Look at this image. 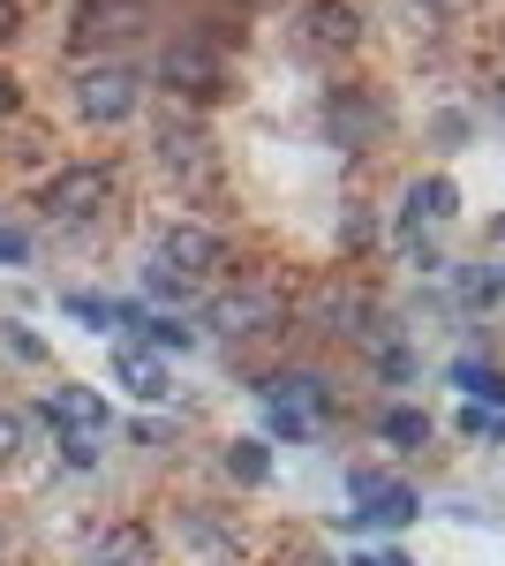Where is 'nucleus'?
<instances>
[{
  "mask_svg": "<svg viewBox=\"0 0 505 566\" xmlns=\"http://www.w3.org/2000/svg\"><path fill=\"white\" fill-rule=\"evenodd\" d=\"M0 264H31V242L15 227H0Z\"/></svg>",
  "mask_w": 505,
  "mask_h": 566,
  "instance_id": "b1692460",
  "label": "nucleus"
},
{
  "mask_svg": "<svg viewBox=\"0 0 505 566\" xmlns=\"http://www.w3.org/2000/svg\"><path fill=\"white\" fill-rule=\"evenodd\" d=\"M144 280H151V295H167V303H181V295H189V280H181L173 264H151Z\"/></svg>",
  "mask_w": 505,
  "mask_h": 566,
  "instance_id": "412c9836",
  "label": "nucleus"
},
{
  "mask_svg": "<svg viewBox=\"0 0 505 566\" xmlns=\"http://www.w3.org/2000/svg\"><path fill=\"white\" fill-rule=\"evenodd\" d=\"M8 348L23 355V363H39V355H45V348H39V340H31V333H23V325H8Z\"/></svg>",
  "mask_w": 505,
  "mask_h": 566,
  "instance_id": "393cba45",
  "label": "nucleus"
},
{
  "mask_svg": "<svg viewBox=\"0 0 505 566\" xmlns=\"http://www.w3.org/2000/svg\"><path fill=\"white\" fill-rule=\"evenodd\" d=\"M159 84H167L173 98H211V91L227 84V53L211 39H173L167 53H159Z\"/></svg>",
  "mask_w": 505,
  "mask_h": 566,
  "instance_id": "f03ea898",
  "label": "nucleus"
},
{
  "mask_svg": "<svg viewBox=\"0 0 505 566\" xmlns=\"http://www.w3.org/2000/svg\"><path fill=\"white\" fill-rule=\"evenodd\" d=\"M227 476H234V483H264V476H272L264 438H234V446H227Z\"/></svg>",
  "mask_w": 505,
  "mask_h": 566,
  "instance_id": "dca6fc26",
  "label": "nucleus"
},
{
  "mask_svg": "<svg viewBox=\"0 0 505 566\" xmlns=\"http://www.w3.org/2000/svg\"><path fill=\"white\" fill-rule=\"evenodd\" d=\"M422 8H445V0H422Z\"/></svg>",
  "mask_w": 505,
  "mask_h": 566,
  "instance_id": "c756f323",
  "label": "nucleus"
},
{
  "mask_svg": "<svg viewBox=\"0 0 505 566\" xmlns=\"http://www.w3.org/2000/svg\"><path fill=\"white\" fill-rule=\"evenodd\" d=\"M385 438H392V446H422V438H430V416H422V408H392V416H385Z\"/></svg>",
  "mask_w": 505,
  "mask_h": 566,
  "instance_id": "6ab92c4d",
  "label": "nucleus"
},
{
  "mask_svg": "<svg viewBox=\"0 0 505 566\" xmlns=\"http://www.w3.org/2000/svg\"><path fill=\"white\" fill-rule=\"evenodd\" d=\"M295 566H333V559H325V552H295Z\"/></svg>",
  "mask_w": 505,
  "mask_h": 566,
  "instance_id": "bb28decb",
  "label": "nucleus"
},
{
  "mask_svg": "<svg viewBox=\"0 0 505 566\" xmlns=\"http://www.w3.org/2000/svg\"><path fill=\"white\" fill-rule=\"evenodd\" d=\"M295 39L317 45V53H355V45H362V15H355L347 0H302Z\"/></svg>",
  "mask_w": 505,
  "mask_h": 566,
  "instance_id": "39448f33",
  "label": "nucleus"
},
{
  "mask_svg": "<svg viewBox=\"0 0 505 566\" xmlns=\"http://www.w3.org/2000/svg\"><path fill=\"white\" fill-rule=\"evenodd\" d=\"M8 31H15V8H8V0H0V39H8Z\"/></svg>",
  "mask_w": 505,
  "mask_h": 566,
  "instance_id": "cd10ccee",
  "label": "nucleus"
},
{
  "mask_svg": "<svg viewBox=\"0 0 505 566\" xmlns=\"http://www.w3.org/2000/svg\"><path fill=\"white\" fill-rule=\"evenodd\" d=\"M136 98H144V76L128 61H98V69L76 76V114H84L91 129H122L128 114H136Z\"/></svg>",
  "mask_w": 505,
  "mask_h": 566,
  "instance_id": "f257e3e1",
  "label": "nucleus"
},
{
  "mask_svg": "<svg viewBox=\"0 0 505 566\" xmlns=\"http://www.w3.org/2000/svg\"><path fill=\"white\" fill-rule=\"evenodd\" d=\"M151 559V536L144 528H114L106 544H98V566H144Z\"/></svg>",
  "mask_w": 505,
  "mask_h": 566,
  "instance_id": "f3484780",
  "label": "nucleus"
},
{
  "mask_svg": "<svg viewBox=\"0 0 505 566\" xmlns=\"http://www.w3.org/2000/svg\"><path fill=\"white\" fill-rule=\"evenodd\" d=\"M159 264H173L181 280H204V272L227 264V242H219L211 227H167V234H159Z\"/></svg>",
  "mask_w": 505,
  "mask_h": 566,
  "instance_id": "6e6552de",
  "label": "nucleus"
},
{
  "mask_svg": "<svg viewBox=\"0 0 505 566\" xmlns=\"http://www.w3.org/2000/svg\"><path fill=\"white\" fill-rule=\"evenodd\" d=\"M114 378H122L128 400H151V408L173 392V386H167V363H159L151 348H122V355H114Z\"/></svg>",
  "mask_w": 505,
  "mask_h": 566,
  "instance_id": "f8f14e48",
  "label": "nucleus"
},
{
  "mask_svg": "<svg viewBox=\"0 0 505 566\" xmlns=\"http://www.w3.org/2000/svg\"><path fill=\"white\" fill-rule=\"evenodd\" d=\"M61 453H69V469H91V461H98V438L69 431V438H61Z\"/></svg>",
  "mask_w": 505,
  "mask_h": 566,
  "instance_id": "4be33fe9",
  "label": "nucleus"
},
{
  "mask_svg": "<svg viewBox=\"0 0 505 566\" xmlns=\"http://www.w3.org/2000/svg\"><path fill=\"white\" fill-rule=\"evenodd\" d=\"M159 167H167L173 181H189V189H211L219 181V159H211V136L204 129H159Z\"/></svg>",
  "mask_w": 505,
  "mask_h": 566,
  "instance_id": "0eeeda50",
  "label": "nucleus"
},
{
  "mask_svg": "<svg viewBox=\"0 0 505 566\" xmlns=\"http://www.w3.org/2000/svg\"><path fill=\"white\" fill-rule=\"evenodd\" d=\"M45 416H53V423H69V431H84V438H98V431H106V400H98L91 386H53Z\"/></svg>",
  "mask_w": 505,
  "mask_h": 566,
  "instance_id": "ddd939ff",
  "label": "nucleus"
},
{
  "mask_svg": "<svg viewBox=\"0 0 505 566\" xmlns=\"http://www.w3.org/2000/svg\"><path fill=\"white\" fill-rule=\"evenodd\" d=\"M378 122H385V114L362 98V91H339V98H333V144H362Z\"/></svg>",
  "mask_w": 505,
  "mask_h": 566,
  "instance_id": "2eb2a0df",
  "label": "nucleus"
},
{
  "mask_svg": "<svg viewBox=\"0 0 505 566\" xmlns=\"http://www.w3.org/2000/svg\"><path fill=\"white\" fill-rule=\"evenodd\" d=\"M453 212H461L453 181H445V175H430V181H415V189H408V212H400V234L415 242V227H445Z\"/></svg>",
  "mask_w": 505,
  "mask_h": 566,
  "instance_id": "9b49d317",
  "label": "nucleus"
},
{
  "mask_svg": "<svg viewBox=\"0 0 505 566\" xmlns=\"http://www.w3.org/2000/svg\"><path fill=\"white\" fill-rule=\"evenodd\" d=\"M144 31V0H84L76 8V45H114Z\"/></svg>",
  "mask_w": 505,
  "mask_h": 566,
  "instance_id": "9d476101",
  "label": "nucleus"
},
{
  "mask_svg": "<svg viewBox=\"0 0 505 566\" xmlns=\"http://www.w3.org/2000/svg\"><path fill=\"white\" fill-rule=\"evenodd\" d=\"M204 325L219 340H250V333H272L280 325V295L272 287H227L204 303Z\"/></svg>",
  "mask_w": 505,
  "mask_h": 566,
  "instance_id": "20e7f679",
  "label": "nucleus"
},
{
  "mask_svg": "<svg viewBox=\"0 0 505 566\" xmlns=\"http://www.w3.org/2000/svg\"><path fill=\"white\" fill-rule=\"evenodd\" d=\"M151 333H159V348H189V325L181 317H151Z\"/></svg>",
  "mask_w": 505,
  "mask_h": 566,
  "instance_id": "5701e85b",
  "label": "nucleus"
},
{
  "mask_svg": "<svg viewBox=\"0 0 505 566\" xmlns=\"http://www.w3.org/2000/svg\"><path fill=\"white\" fill-rule=\"evenodd\" d=\"M106 197H114V167H69V175L45 181V219L53 227H84V219L106 212Z\"/></svg>",
  "mask_w": 505,
  "mask_h": 566,
  "instance_id": "7ed1b4c3",
  "label": "nucleus"
},
{
  "mask_svg": "<svg viewBox=\"0 0 505 566\" xmlns=\"http://www.w3.org/2000/svg\"><path fill=\"white\" fill-rule=\"evenodd\" d=\"M181 544H189V552H197L204 566H242L234 536H227V528H211L204 514H181Z\"/></svg>",
  "mask_w": 505,
  "mask_h": 566,
  "instance_id": "4468645a",
  "label": "nucleus"
},
{
  "mask_svg": "<svg viewBox=\"0 0 505 566\" xmlns=\"http://www.w3.org/2000/svg\"><path fill=\"white\" fill-rule=\"evenodd\" d=\"M309 317H317V333H339V340H362V317H370V295H362L355 280H325V287L309 295Z\"/></svg>",
  "mask_w": 505,
  "mask_h": 566,
  "instance_id": "1a4fd4ad",
  "label": "nucleus"
},
{
  "mask_svg": "<svg viewBox=\"0 0 505 566\" xmlns=\"http://www.w3.org/2000/svg\"><path fill=\"white\" fill-rule=\"evenodd\" d=\"M355 528H400V522H415V491L408 483H392V476H378V469H355Z\"/></svg>",
  "mask_w": 505,
  "mask_h": 566,
  "instance_id": "423d86ee",
  "label": "nucleus"
},
{
  "mask_svg": "<svg viewBox=\"0 0 505 566\" xmlns=\"http://www.w3.org/2000/svg\"><path fill=\"white\" fill-rule=\"evenodd\" d=\"M23 438H31V416L0 400V461H15V453H23Z\"/></svg>",
  "mask_w": 505,
  "mask_h": 566,
  "instance_id": "aec40b11",
  "label": "nucleus"
},
{
  "mask_svg": "<svg viewBox=\"0 0 505 566\" xmlns=\"http://www.w3.org/2000/svg\"><path fill=\"white\" fill-rule=\"evenodd\" d=\"M453 378H461V392H475V400H491V408H505V378L491 370V363H461Z\"/></svg>",
  "mask_w": 505,
  "mask_h": 566,
  "instance_id": "a211bd4d",
  "label": "nucleus"
},
{
  "mask_svg": "<svg viewBox=\"0 0 505 566\" xmlns=\"http://www.w3.org/2000/svg\"><path fill=\"white\" fill-rule=\"evenodd\" d=\"M347 566H408L400 552H362V559H347Z\"/></svg>",
  "mask_w": 505,
  "mask_h": 566,
  "instance_id": "a878e982",
  "label": "nucleus"
},
{
  "mask_svg": "<svg viewBox=\"0 0 505 566\" xmlns=\"http://www.w3.org/2000/svg\"><path fill=\"white\" fill-rule=\"evenodd\" d=\"M0 114H8V84H0Z\"/></svg>",
  "mask_w": 505,
  "mask_h": 566,
  "instance_id": "c85d7f7f",
  "label": "nucleus"
}]
</instances>
